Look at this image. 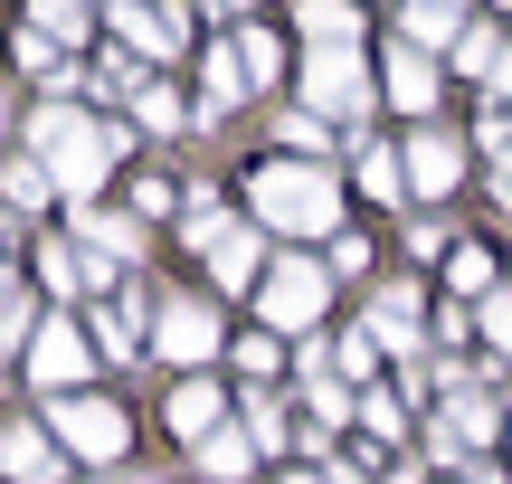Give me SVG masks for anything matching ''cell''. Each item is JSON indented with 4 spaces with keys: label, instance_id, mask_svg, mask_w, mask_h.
I'll return each mask as SVG.
<instances>
[{
    "label": "cell",
    "instance_id": "obj_6",
    "mask_svg": "<svg viewBox=\"0 0 512 484\" xmlns=\"http://www.w3.org/2000/svg\"><path fill=\"white\" fill-rule=\"evenodd\" d=\"M190 247L209 257V276H219L228 295H238V285H266V228L256 219H200Z\"/></svg>",
    "mask_w": 512,
    "mask_h": 484
},
{
    "label": "cell",
    "instance_id": "obj_27",
    "mask_svg": "<svg viewBox=\"0 0 512 484\" xmlns=\"http://www.w3.org/2000/svg\"><path fill=\"white\" fill-rule=\"evenodd\" d=\"M95 342L105 352H133L143 342V304H95Z\"/></svg>",
    "mask_w": 512,
    "mask_h": 484
},
{
    "label": "cell",
    "instance_id": "obj_17",
    "mask_svg": "<svg viewBox=\"0 0 512 484\" xmlns=\"http://www.w3.org/2000/svg\"><path fill=\"white\" fill-rule=\"evenodd\" d=\"M200 86H209V95H200V124H219V114L247 95V57H238V38H219V48L200 57Z\"/></svg>",
    "mask_w": 512,
    "mask_h": 484
},
{
    "label": "cell",
    "instance_id": "obj_1",
    "mask_svg": "<svg viewBox=\"0 0 512 484\" xmlns=\"http://www.w3.org/2000/svg\"><path fill=\"white\" fill-rule=\"evenodd\" d=\"M247 200H256V228H275V238H332L342 228V190L323 162H266L247 181Z\"/></svg>",
    "mask_w": 512,
    "mask_h": 484
},
{
    "label": "cell",
    "instance_id": "obj_11",
    "mask_svg": "<svg viewBox=\"0 0 512 484\" xmlns=\"http://www.w3.org/2000/svg\"><path fill=\"white\" fill-rule=\"evenodd\" d=\"M0 475L10 484H67V447H57V428H0Z\"/></svg>",
    "mask_w": 512,
    "mask_h": 484
},
{
    "label": "cell",
    "instance_id": "obj_33",
    "mask_svg": "<svg viewBox=\"0 0 512 484\" xmlns=\"http://www.w3.org/2000/svg\"><path fill=\"white\" fill-rule=\"evenodd\" d=\"M494 105H512V48H503V67H494Z\"/></svg>",
    "mask_w": 512,
    "mask_h": 484
},
{
    "label": "cell",
    "instance_id": "obj_36",
    "mask_svg": "<svg viewBox=\"0 0 512 484\" xmlns=\"http://www.w3.org/2000/svg\"><path fill=\"white\" fill-rule=\"evenodd\" d=\"M0 247H10V219H0Z\"/></svg>",
    "mask_w": 512,
    "mask_h": 484
},
{
    "label": "cell",
    "instance_id": "obj_9",
    "mask_svg": "<svg viewBox=\"0 0 512 484\" xmlns=\"http://www.w3.org/2000/svg\"><path fill=\"white\" fill-rule=\"evenodd\" d=\"M105 19H114L143 57H181V48H190V10H181V0H105Z\"/></svg>",
    "mask_w": 512,
    "mask_h": 484
},
{
    "label": "cell",
    "instance_id": "obj_32",
    "mask_svg": "<svg viewBox=\"0 0 512 484\" xmlns=\"http://www.w3.org/2000/svg\"><path fill=\"white\" fill-rule=\"evenodd\" d=\"M494 200L512 209V152H494Z\"/></svg>",
    "mask_w": 512,
    "mask_h": 484
},
{
    "label": "cell",
    "instance_id": "obj_34",
    "mask_svg": "<svg viewBox=\"0 0 512 484\" xmlns=\"http://www.w3.org/2000/svg\"><path fill=\"white\" fill-rule=\"evenodd\" d=\"M209 19H247V0H209Z\"/></svg>",
    "mask_w": 512,
    "mask_h": 484
},
{
    "label": "cell",
    "instance_id": "obj_26",
    "mask_svg": "<svg viewBox=\"0 0 512 484\" xmlns=\"http://www.w3.org/2000/svg\"><path fill=\"white\" fill-rule=\"evenodd\" d=\"M238 371L256 380V390H266V380L285 371V333H238Z\"/></svg>",
    "mask_w": 512,
    "mask_h": 484
},
{
    "label": "cell",
    "instance_id": "obj_13",
    "mask_svg": "<svg viewBox=\"0 0 512 484\" xmlns=\"http://www.w3.org/2000/svg\"><path fill=\"white\" fill-rule=\"evenodd\" d=\"M76 238H86V276H95V285H105L114 266H133V247H143V238H133V219H114V209H86Z\"/></svg>",
    "mask_w": 512,
    "mask_h": 484
},
{
    "label": "cell",
    "instance_id": "obj_25",
    "mask_svg": "<svg viewBox=\"0 0 512 484\" xmlns=\"http://www.w3.org/2000/svg\"><path fill=\"white\" fill-rule=\"evenodd\" d=\"M446 285H456L465 304H484V295H494V247H456V266H446Z\"/></svg>",
    "mask_w": 512,
    "mask_h": 484
},
{
    "label": "cell",
    "instance_id": "obj_20",
    "mask_svg": "<svg viewBox=\"0 0 512 484\" xmlns=\"http://www.w3.org/2000/svg\"><path fill=\"white\" fill-rule=\"evenodd\" d=\"M361 190L370 200H408V162L389 143H361Z\"/></svg>",
    "mask_w": 512,
    "mask_h": 484
},
{
    "label": "cell",
    "instance_id": "obj_15",
    "mask_svg": "<svg viewBox=\"0 0 512 484\" xmlns=\"http://www.w3.org/2000/svg\"><path fill=\"white\" fill-rule=\"evenodd\" d=\"M171 437H190V447H200V437H219V380H200V371H181L171 380Z\"/></svg>",
    "mask_w": 512,
    "mask_h": 484
},
{
    "label": "cell",
    "instance_id": "obj_22",
    "mask_svg": "<svg viewBox=\"0 0 512 484\" xmlns=\"http://www.w3.org/2000/svg\"><path fill=\"white\" fill-rule=\"evenodd\" d=\"M456 67H465V76H484V86H494V67H503V29H494V19H475V29L456 38Z\"/></svg>",
    "mask_w": 512,
    "mask_h": 484
},
{
    "label": "cell",
    "instance_id": "obj_3",
    "mask_svg": "<svg viewBox=\"0 0 512 484\" xmlns=\"http://www.w3.org/2000/svg\"><path fill=\"white\" fill-rule=\"evenodd\" d=\"M48 428H57V447L86 456V466H124V456H133V418L114 409V399L67 390V399H48Z\"/></svg>",
    "mask_w": 512,
    "mask_h": 484
},
{
    "label": "cell",
    "instance_id": "obj_12",
    "mask_svg": "<svg viewBox=\"0 0 512 484\" xmlns=\"http://www.w3.org/2000/svg\"><path fill=\"white\" fill-rule=\"evenodd\" d=\"M380 76H389V105H399V114H427V105H437V86H446V76H437V48H418V38H399Z\"/></svg>",
    "mask_w": 512,
    "mask_h": 484
},
{
    "label": "cell",
    "instance_id": "obj_37",
    "mask_svg": "<svg viewBox=\"0 0 512 484\" xmlns=\"http://www.w3.org/2000/svg\"><path fill=\"white\" fill-rule=\"evenodd\" d=\"M494 10H512V0H494Z\"/></svg>",
    "mask_w": 512,
    "mask_h": 484
},
{
    "label": "cell",
    "instance_id": "obj_38",
    "mask_svg": "<svg viewBox=\"0 0 512 484\" xmlns=\"http://www.w3.org/2000/svg\"><path fill=\"white\" fill-rule=\"evenodd\" d=\"M0 390H10V380H0Z\"/></svg>",
    "mask_w": 512,
    "mask_h": 484
},
{
    "label": "cell",
    "instance_id": "obj_31",
    "mask_svg": "<svg viewBox=\"0 0 512 484\" xmlns=\"http://www.w3.org/2000/svg\"><path fill=\"white\" fill-rule=\"evenodd\" d=\"M247 428H256V447H266V456L285 447V418H275V399H266V390H247Z\"/></svg>",
    "mask_w": 512,
    "mask_h": 484
},
{
    "label": "cell",
    "instance_id": "obj_23",
    "mask_svg": "<svg viewBox=\"0 0 512 484\" xmlns=\"http://www.w3.org/2000/svg\"><path fill=\"white\" fill-rule=\"evenodd\" d=\"M133 114H143L152 133H181V124H190V105H181V95L162 86V76H143V86H133Z\"/></svg>",
    "mask_w": 512,
    "mask_h": 484
},
{
    "label": "cell",
    "instance_id": "obj_24",
    "mask_svg": "<svg viewBox=\"0 0 512 484\" xmlns=\"http://www.w3.org/2000/svg\"><path fill=\"white\" fill-rule=\"evenodd\" d=\"M238 57H247V86H275L285 76V38L275 29H238Z\"/></svg>",
    "mask_w": 512,
    "mask_h": 484
},
{
    "label": "cell",
    "instance_id": "obj_16",
    "mask_svg": "<svg viewBox=\"0 0 512 484\" xmlns=\"http://www.w3.org/2000/svg\"><path fill=\"white\" fill-rule=\"evenodd\" d=\"M465 29H475V0H408L399 10V38H418V48H456Z\"/></svg>",
    "mask_w": 512,
    "mask_h": 484
},
{
    "label": "cell",
    "instance_id": "obj_2",
    "mask_svg": "<svg viewBox=\"0 0 512 484\" xmlns=\"http://www.w3.org/2000/svg\"><path fill=\"white\" fill-rule=\"evenodd\" d=\"M29 143H38V162H48V181L67 190V200H86V190H95V181H105V171H114V162H124V152H133L124 133L86 124V114H76V105H57V95H48V105H38Z\"/></svg>",
    "mask_w": 512,
    "mask_h": 484
},
{
    "label": "cell",
    "instance_id": "obj_19",
    "mask_svg": "<svg viewBox=\"0 0 512 484\" xmlns=\"http://www.w3.org/2000/svg\"><path fill=\"white\" fill-rule=\"evenodd\" d=\"M190 456H200V475H209V484H238V475L256 466V428H219V437H200Z\"/></svg>",
    "mask_w": 512,
    "mask_h": 484
},
{
    "label": "cell",
    "instance_id": "obj_14",
    "mask_svg": "<svg viewBox=\"0 0 512 484\" xmlns=\"http://www.w3.org/2000/svg\"><path fill=\"white\" fill-rule=\"evenodd\" d=\"M370 342L418 361V285H380V295H370Z\"/></svg>",
    "mask_w": 512,
    "mask_h": 484
},
{
    "label": "cell",
    "instance_id": "obj_28",
    "mask_svg": "<svg viewBox=\"0 0 512 484\" xmlns=\"http://www.w3.org/2000/svg\"><path fill=\"white\" fill-rule=\"evenodd\" d=\"M10 200H19V209H38V200H57V181H48V162H10Z\"/></svg>",
    "mask_w": 512,
    "mask_h": 484
},
{
    "label": "cell",
    "instance_id": "obj_21",
    "mask_svg": "<svg viewBox=\"0 0 512 484\" xmlns=\"http://www.w3.org/2000/svg\"><path fill=\"white\" fill-rule=\"evenodd\" d=\"M29 29L57 38V48H76V38H86V0H29Z\"/></svg>",
    "mask_w": 512,
    "mask_h": 484
},
{
    "label": "cell",
    "instance_id": "obj_7",
    "mask_svg": "<svg viewBox=\"0 0 512 484\" xmlns=\"http://www.w3.org/2000/svg\"><path fill=\"white\" fill-rule=\"evenodd\" d=\"M29 380H38V390H48V399L86 390V380H95V352H86V333L48 314V323H38V333H29Z\"/></svg>",
    "mask_w": 512,
    "mask_h": 484
},
{
    "label": "cell",
    "instance_id": "obj_35",
    "mask_svg": "<svg viewBox=\"0 0 512 484\" xmlns=\"http://www.w3.org/2000/svg\"><path fill=\"white\" fill-rule=\"evenodd\" d=\"M114 484H152V475H114Z\"/></svg>",
    "mask_w": 512,
    "mask_h": 484
},
{
    "label": "cell",
    "instance_id": "obj_8",
    "mask_svg": "<svg viewBox=\"0 0 512 484\" xmlns=\"http://www.w3.org/2000/svg\"><path fill=\"white\" fill-rule=\"evenodd\" d=\"M152 342H162V361L171 371H200L209 352H219V314H209V304H190V295H171V304H152Z\"/></svg>",
    "mask_w": 512,
    "mask_h": 484
},
{
    "label": "cell",
    "instance_id": "obj_4",
    "mask_svg": "<svg viewBox=\"0 0 512 484\" xmlns=\"http://www.w3.org/2000/svg\"><path fill=\"white\" fill-rule=\"evenodd\" d=\"M323 304H332V266H313V257H275L266 285H256L266 333H313V323H323Z\"/></svg>",
    "mask_w": 512,
    "mask_h": 484
},
{
    "label": "cell",
    "instance_id": "obj_29",
    "mask_svg": "<svg viewBox=\"0 0 512 484\" xmlns=\"http://www.w3.org/2000/svg\"><path fill=\"white\" fill-rule=\"evenodd\" d=\"M484 342H494V352H512V285H494V295H484Z\"/></svg>",
    "mask_w": 512,
    "mask_h": 484
},
{
    "label": "cell",
    "instance_id": "obj_30",
    "mask_svg": "<svg viewBox=\"0 0 512 484\" xmlns=\"http://www.w3.org/2000/svg\"><path fill=\"white\" fill-rule=\"evenodd\" d=\"M19 333H29V295H19V276L0 266V342H19Z\"/></svg>",
    "mask_w": 512,
    "mask_h": 484
},
{
    "label": "cell",
    "instance_id": "obj_10",
    "mask_svg": "<svg viewBox=\"0 0 512 484\" xmlns=\"http://www.w3.org/2000/svg\"><path fill=\"white\" fill-rule=\"evenodd\" d=\"M399 162H408V190H418V200H446V190L465 181V143L437 133V124H418V143H399Z\"/></svg>",
    "mask_w": 512,
    "mask_h": 484
},
{
    "label": "cell",
    "instance_id": "obj_5",
    "mask_svg": "<svg viewBox=\"0 0 512 484\" xmlns=\"http://www.w3.org/2000/svg\"><path fill=\"white\" fill-rule=\"evenodd\" d=\"M294 86H304L313 114H342V124H361V114H370V67H361V48H313Z\"/></svg>",
    "mask_w": 512,
    "mask_h": 484
},
{
    "label": "cell",
    "instance_id": "obj_18",
    "mask_svg": "<svg viewBox=\"0 0 512 484\" xmlns=\"http://www.w3.org/2000/svg\"><path fill=\"white\" fill-rule=\"evenodd\" d=\"M294 19H304L313 48H361V10L351 0H294Z\"/></svg>",
    "mask_w": 512,
    "mask_h": 484
}]
</instances>
